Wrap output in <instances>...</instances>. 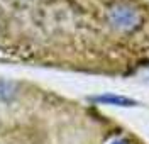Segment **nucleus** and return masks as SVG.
Returning <instances> with one entry per match:
<instances>
[{"label":"nucleus","mask_w":149,"mask_h":144,"mask_svg":"<svg viewBox=\"0 0 149 144\" xmlns=\"http://www.w3.org/2000/svg\"><path fill=\"white\" fill-rule=\"evenodd\" d=\"M110 22L122 31H130L139 26L141 17L136 9L127 5H117L110 10Z\"/></svg>","instance_id":"obj_1"},{"label":"nucleus","mask_w":149,"mask_h":144,"mask_svg":"<svg viewBox=\"0 0 149 144\" xmlns=\"http://www.w3.org/2000/svg\"><path fill=\"white\" fill-rule=\"evenodd\" d=\"M93 102L102 104V105H113V107H136L137 102L130 97L124 95H115V93H103V95L92 97Z\"/></svg>","instance_id":"obj_2"},{"label":"nucleus","mask_w":149,"mask_h":144,"mask_svg":"<svg viewBox=\"0 0 149 144\" xmlns=\"http://www.w3.org/2000/svg\"><path fill=\"white\" fill-rule=\"evenodd\" d=\"M110 144H127L125 141H122V139H117V141H112Z\"/></svg>","instance_id":"obj_3"}]
</instances>
